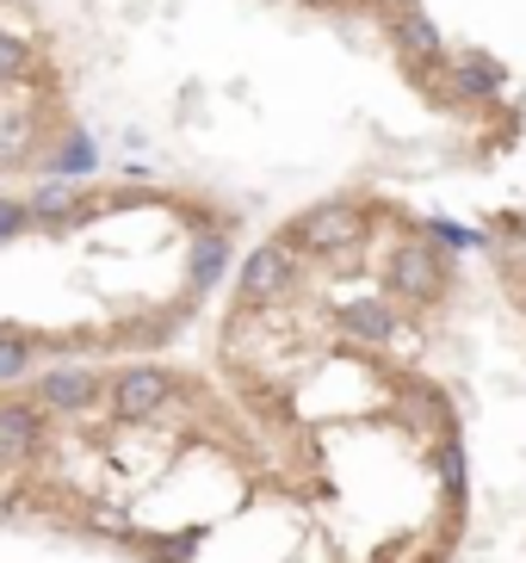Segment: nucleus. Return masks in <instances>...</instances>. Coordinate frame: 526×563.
Returning a JSON list of instances; mask_svg holds the SVG:
<instances>
[{
	"instance_id": "obj_18",
	"label": "nucleus",
	"mask_w": 526,
	"mask_h": 563,
	"mask_svg": "<svg viewBox=\"0 0 526 563\" xmlns=\"http://www.w3.org/2000/svg\"><path fill=\"white\" fill-rule=\"evenodd\" d=\"M37 217H32V205L25 199H0V242H13V235H25Z\"/></svg>"
},
{
	"instance_id": "obj_10",
	"label": "nucleus",
	"mask_w": 526,
	"mask_h": 563,
	"mask_svg": "<svg viewBox=\"0 0 526 563\" xmlns=\"http://www.w3.org/2000/svg\"><path fill=\"white\" fill-rule=\"evenodd\" d=\"M391 32H396V44H403L409 56H440V32H434V19L421 13V7H396Z\"/></svg>"
},
{
	"instance_id": "obj_7",
	"label": "nucleus",
	"mask_w": 526,
	"mask_h": 563,
	"mask_svg": "<svg viewBox=\"0 0 526 563\" xmlns=\"http://www.w3.org/2000/svg\"><path fill=\"white\" fill-rule=\"evenodd\" d=\"M335 322H341L347 341H360V347H384L396 334V310L379 298H347L341 310H335Z\"/></svg>"
},
{
	"instance_id": "obj_16",
	"label": "nucleus",
	"mask_w": 526,
	"mask_h": 563,
	"mask_svg": "<svg viewBox=\"0 0 526 563\" xmlns=\"http://www.w3.org/2000/svg\"><path fill=\"white\" fill-rule=\"evenodd\" d=\"M19 75H32V44L0 32V81H19Z\"/></svg>"
},
{
	"instance_id": "obj_6",
	"label": "nucleus",
	"mask_w": 526,
	"mask_h": 563,
	"mask_svg": "<svg viewBox=\"0 0 526 563\" xmlns=\"http://www.w3.org/2000/svg\"><path fill=\"white\" fill-rule=\"evenodd\" d=\"M94 402H99V378L87 365H56V372L37 378V409L44 415H81Z\"/></svg>"
},
{
	"instance_id": "obj_15",
	"label": "nucleus",
	"mask_w": 526,
	"mask_h": 563,
	"mask_svg": "<svg viewBox=\"0 0 526 563\" xmlns=\"http://www.w3.org/2000/svg\"><path fill=\"white\" fill-rule=\"evenodd\" d=\"M434 471H440L446 496H452V501H464V446H459V440H446V446L434 452Z\"/></svg>"
},
{
	"instance_id": "obj_14",
	"label": "nucleus",
	"mask_w": 526,
	"mask_h": 563,
	"mask_svg": "<svg viewBox=\"0 0 526 563\" xmlns=\"http://www.w3.org/2000/svg\"><path fill=\"white\" fill-rule=\"evenodd\" d=\"M495 87H502V68L495 63H459V93L464 100H490Z\"/></svg>"
},
{
	"instance_id": "obj_1",
	"label": "nucleus",
	"mask_w": 526,
	"mask_h": 563,
	"mask_svg": "<svg viewBox=\"0 0 526 563\" xmlns=\"http://www.w3.org/2000/svg\"><path fill=\"white\" fill-rule=\"evenodd\" d=\"M365 211L353 199H329V205H310V211L297 217L292 230H285V242H292L297 254H310V261H329V254H353L365 242Z\"/></svg>"
},
{
	"instance_id": "obj_5",
	"label": "nucleus",
	"mask_w": 526,
	"mask_h": 563,
	"mask_svg": "<svg viewBox=\"0 0 526 563\" xmlns=\"http://www.w3.org/2000/svg\"><path fill=\"white\" fill-rule=\"evenodd\" d=\"M44 440H50V415L37 409V402H19V397L0 402V464L37 459Z\"/></svg>"
},
{
	"instance_id": "obj_2",
	"label": "nucleus",
	"mask_w": 526,
	"mask_h": 563,
	"mask_svg": "<svg viewBox=\"0 0 526 563\" xmlns=\"http://www.w3.org/2000/svg\"><path fill=\"white\" fill-rule=\"evenodd\" d=\"M384 279H391V298L415 303V310H428V303L446 298V285H452V266L434 242H396L391 261H384Z\"/></svg>"
},
{
	"instance_id": "obj_8",
	"label": "nucleus",
	"mask_w": 526,
	"mask_h": 563,
	"mask_svg": "<svg viewBox=\"0 0 526 563\" xmlns=\"http://www.w3.org/2000/svg\"><path fill=\"white\" fill-rule=\"evenodd\" d=\"M223 266H230V242L223 235H198L193 242V261H186V279H193V291H217L223 285Z\"/></svg>"
},
{
	"instance_id": "obj_9",
	"label": "nucleus",
	"mask_w": 526,
	"mask_h": 563,
	"mask_svg": "<svg viewBox=\"0 0 526 563\" xmlns=\"http://www.w3.org/2000/svg\"><path fill=\"white\" fill-rule=\"evenodd\" d=\"M44 167L56 174V180H81V174H94V167H99L94 136H87V131H68L63 143H56V150L44 155Z\"/></svg>"
},
{
	"instance_id": "obj_20",
	"label": "nucleus",
	"mask_w": 526,
	"mask_h": 563,
	"mask_svg": "<svg viewBox=\"0 0 526 563\" xmlns=\"http://www.w3.org/2000/svg\"><path fill=\"white\" fill-rule=\"evenodd\" d=\"M0 329H7V322H0Z\"/></svg>"
},
{
	"instance_id": "obj_3",
	"label": "nucleus",
	"mask_w": 526,
	"mask_h": 563,
	"mask_svg": "<svg viewBox=\"0 0 526 563\" xmlns=\"http://www.w3.org/2000/svg\"><path fill=\"white\" fill-rule=\"evenodd\" d=\"M297 261H304V254H297L285 235L261 242V249L242 261V273H235V298H242V310H266V303H280L285 291L297 285Z\"/></svg>"
},
{
	"instance_id": "obj_11",
	"label": "nucleus",
	"mask_w": 526,
	"mask_h": 563,
	"mask_svg": "<svg viewBox=\"0 0 526 563\" xmlns=\"http://www.w3.org/2000/svg\"><path fill=\"white\" fill-rule=\"evenodd\" d=\"M25 205H32V217H37V223H68V217H81V192H75L68 180L37 186V192H32Z\"/></svg>"
},
{
	"instance_id": "obj_19",
	"label": "nucleus",
	"mask_w": 526,
	"mask_h": 563,
	"mask_svg": "<svg viewBox=\"0 0 526 563\" xmlns=\"http://www.w3.org/2000/svg\"><path fill=\"white\" fill-rule=\"evenodd\" d=\"M87 527H94V532H124V539H131V514H118V508H106V501H94V508H87Z\"/></svg>"
},
{
	"instance_id": "obj_13",
	"label": "nucleus",
	"mask_w": 526,
	"mask_h": 563,
	"mask_svg": "<svg viewBox=\"0 0 526 563\" xmlns=\"http://www.w3.org/2000/svg\"><path fill=\"white\" fill-rule=\"evenodd\" d=\"M32 162V112H0V167Z\"/></svg>"
},
{
	"instance_id": "obj_4",
	"label": "nucleus",
	"mask_w": 526,
	"mask_h": 563,
	"mask_svg": "<svg viewBox=\"0 0 526 563\" xmlns=\"http://www.w3.org/2000/svg\"><path fill=\"white\" fill-rule=\"evenodd\" d=\"M174 372H162V365H124L112 378V409L124 415V421H149V415H162L167 402H174Z\"/></svg>"
},
{
	"instance_id": "obj_12",
	"label": "nucleus",
	"mask_w": 526,
	"mask_h": 563,
	"mask_svg": "<svg viewBox=\"0 0 526 563\" xmlns=\"http://www.w3.org/2000/svg\"><path fill=\"white\" fill-rule=\"evenodd\" d=\"M32 360H37V341L19 329H0V384H19L32 378Z\"/></svg>"
},
{
	"instance_id": "obj_17",
	"label": "nucleus",
	"mask_w": 526,
	"mask_h": 563,
	"mask_svg": "<svg viewBox=\"0 0 526 563\" xmlns=\"http://www.w3.org/2000/svg\"><path fill=\"white\" fill-rule=\"evenodd\" d=\"M428 242H446V249H483L478 230H464V223H446V217H428Z\"/></svg>"
}]
</instances>
